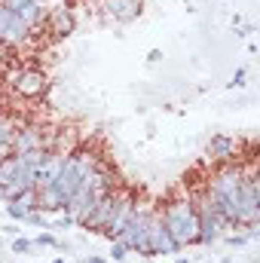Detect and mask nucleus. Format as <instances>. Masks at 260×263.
<instances>
[{"label": "nucleus", "mask_w": 260, "mask_h": 263, "mask_svg": "<svg viewBox=\"0 0 260 263\" xmlns=\"http://www.w3.org/2000/svg\"><path fill=\"white\" fill-rule=\"evenodd\" d=\"M159 217H162V227H165V233H169V239L184 251L187 245H196L199 242V214H196L193 208V199H172L162 211H159Z\"/></svg>", "instance_id": "nucleus-1"}, {"label": "nucleus", "mask_w": 260, "mask_h": 263, "mask_svg": "<svg viewBox=\"0 0 260 263\" xmlns=\"http://www.w3.org/2000/svg\"><path fill=\"white\" fill-rule=\"evenodd\" d=\"M98 165H101L98 156H95L92 150H86V147H77L73 153H67L65 165H62V172H59V178L52 181V187L59 190L62 202H67V199L73 196V193L80 190V184L98 172Z\"/></svg>", "instance_id": "nucleus-2"}, {"label": "nucleus", "mask_w": 260, "mask_h": 263, "mask_svg": "<svg viewBox=\"0 0 260 263\" xmlns=\"http://www.w3.org/2000/svg\"><path fill=\"white\" fill-rule=\"evenodd\" d=\"M153 211H156V208H150V205H138L135 214L129 217V223H126V230L117 236L129 251L141 254V257H150V248H147V230H150V217H153Z\"/></svg>", "instance_id": "nucleus-3"}, {"label": "nucleus", "mask_w": 260, "mask_h": 263, "mask_svg": "<svg viewBox=\"0 0 260 263\" xmlns=\"http://www.w3.org/2000/svg\"><path fill=\"white\" fill-rule=\"evenodd\" d=\"M135 208H138V199L132 190H117V202H114V211H110V220H107V227L101 230V236H107L110 242L126 230V223H129V217L135 214Z\"/></svg>", "instance_id": "nucleus-4"}, {"label": "nucleus", "mask_w": 260, "mask_h": 263, "mask_svg": "<svg viewBox=\"0 0 260 263\" xmlns=\"http://www.w3.org/2000/svg\"><path fill=\"white\" fill-rule=\"evenodd\" d=\"M31 37V28L18 18L15 9H9L6 3H0V43H9V46H18Z\"/></svg>", "instance_id": "nucleus-5"}, {"label": "nucleus", "mask_w": 260, "mask_h": 263, "mask_svg": "<svg viewBox=\"0 0 260 263\" xmlns=\"http://www.w3.org/2000/svg\"><path fill=\"white\" fill-rule=\"evenodd\" d=\"M12 89H15V95H22V98H46L49 80H46V73L37 70V67H22V73H18V80H15Z\"/></svg>", "instance_id": "nucleus-6"}, {"label": "nucleus", "mask_w": 260, "mask_h": 263, "mask_svg": "<svg viewBox=\"0 0 260 263\" xmlns=\"http://www.w3.org/2000/svg\"><path fill=\"white\" fill-rule=\"evenodd\" d=\"M73 28H77V22H73V12H70V6H52L46 15H43V31L46 34H52L55 40H62V37H70L73 34Z\"/></svg>", "instance_id": "nucleus-7"}, {"label": "nucleus", "mask_w": 260, "mask_h": 263, "mask_svg": "<svg viewBox=\"0 0 260 263\" xmlns=\"http://www.w3.org/2000/svg\"><path fill=\"white\" fill-rule=\"evenodd\" d=\"M147 248H150V257H156V254H181V248L169 239V233H165V227H162V217H159V211H153V217H150V230H147Z\"/></svg>", "instance_id": "nucleus-8"}, {"label": "nucleus", "mask_w": 260, "mask_h": 263, "mask_svg": "<svg viewBox=\"0 0 260 263\" xmlns=\"http://www.w3.org/2000/svg\"><path fill=\"white\" fill-rule=\"evenodd\" d=\"M205 156L217 165L224 162H236L239 159V141L230 135H211V141L205 144Z\"/></svg>", "instance_id": "nucleus-9"}, {"label": "nucleus", "mask_w": 260, "mask_h": 263, "mask_svg": "<svg viewBox=\"0 0 260 263\" xmlns=\"http://www.w3.org/2000/svg\"><path fill=\"white\" fill-rule=\"evenodd\" d=\"M46 129L43 126H22L12 135V153H28V150H46Z\"/></svg>", "instance_id": "nucleus-10"}, {"label": "nucleus", "mask_w": 260, "mask_h": 263, "mask_svg": "<svg viewBox=\"0 0 260 263\" xmlns=\"http://www.w3.org/2000/svg\"><path fill=\"white\" fill-rule=\"evenodd\" d=\"M62 165H65V153H55V150H49V153H46V159H43V165L34 172V190H40V187H49V184L59 178Z\"/></svg>", "instance_id": "nucleus-11"}, {"label": "nucleus", "mask_w": 260, "mask_h": 263, "mask_svg": "<svg viewBox=\"0 0 260 263\" xmlns=\"http://www.w3.org/2000/svg\"><path fill=\"white\" fill-rule=\"evenodd\" d=\"M104 9L114 22L126 25V22H135L141 15V0H104Z\"/></svg>", "instance_id": "nucleus-12"}, {"label": "nucleus", "mask_w": 260, "mask_h": 263, "mask_svg": "<svg viewBox=\"0 0 260 263\" xmlns=\"http://www.w3.org/2000/svg\"><path fill=\"white\" fill-rule=\"evenodd\" d=\"M3 211H6V217H9V220H15V223H25V217L31 214V211L25 208V202H18V199L3 202Z\"/></svg>", "instance_id": "nucleus-13"}, {"label": "nucleus", "mask_w": 260, "mask_h": 263, "mask_svg": "<svg viewBox=\"0 0 260 263\" xmlns=\"http://www.w3.org/2000/svg\"><path fill=\"white\" fill-rule=\"evenodd\" d=\"M9 254H34V239L15 236V239L9 242Z\"/></svg>", "instance_id": "nucleus-14"}, {"label": "nucleus", "mask_w": 260, "mask_h": 263, "mask_svg": "<svg viewBox=\"0 0 260 263\" xmlns=\"http://www.w3.org/2000/svg\"><path fill=\"white\" fill-rule=\"evenodd\" d=\"M59 242H62V239H55V233L43 230V233L34 239V248H55V251H59Z\"/></svg>", "instance_id": "nucleus-15"}, {"label": "nucleus", "mask_w": 260, "mask_h": 263, "mask_svg": "<svg viewBox=\"0 0 260 263\" xmlns=\"http://www.w3.org/2000/svg\"><path fill=\"white\" fill-rule=\"evenodd\" d=\"M126 254H129V248H126L120 239H114V242H110V263H123Z\"/></svg>", "instance_id": "nucleus-16"}, {"label": "nucleus", "mask_w": 260, "mask_h": 263, "mask_svg": "<svg viewBox=\"0 0 260 263\" xmlns=\"http://www.w3.org/2000/svg\"><path fill=\"white\" fill-rule=\"evenodd\" d=\"M25 223H31V227H40V230H46V211H31V214L25 217Z\"/></svg>", "instance_id": "nucleus-17"}, {"label": "nucleus", "mask_w": 260, "mask_h": 263, "mask_svg": "<svg viewBox=\"0 0 260 263\" xmlns=\"http://www.w3.org/2000/svg\"><path fill=\"white\" fill-rule=\"evenodd\" d=\"M220 239H227V245H233V248H242V245H248V236L245 233H230V236H220Z\"/></svg>", "instance_id": "nucleus-18"}, {"label": "nucleus", "mask_w": 260, "mask_h": 263, "mask_svg": "<svg viewBox=\"0 0 260 263\" xmlns=\"http://www.w3.org/2000/svg\"><path fill=\"white\" fill-rule=\"evenodd\" d=\"M242 86H245V70L239 67V70L233 73V80H230V89H242Z\"/></svg>", "instance_id": "nucleus-19"}, {"label": "nucleus", "mask_w": 260, "mask_h": 263, "mask_svg": "<svg viewBox=\"0 0 260 263\" xmlns=\"http://www.w3.org/2000/svg\"><path fill=\"white\" fill-rule=\"evenodd\" d=\"M3 233H6L9 239H15V236H22V230H18L15 223H9V227H3Z\"/></svg>", "instance_id": "nucleus-20"}, {"label": "nucleus", "mask_w": 260, "mask_h": 263, "mask_svg": "<svg viewBox=\"0 0 260 263\" xmlns=\"http://www.w3.org/2000/svg\"><path fill=\"white\" fill-rule=\"evenodd\" d=\"M147 62H153V65L162 62V52H159V49H150V52H147Z\"/></svg>", "instance_id": "nucleus-21"}, {"label": "nucleus", "mask_w": 260, "mask_h": 263, "mask_svg": "<svg viewBox=\"0 0 260 263\" xmlns=\"http://www.w3.org/2000/svg\"><path fill=\"white\" fill-rule=\"evenodd\" d=\"M80 263H107V260H104L101 254H89V257H83Z\"/></svg>", "instance_id": "nucleus-22"}, {"label": "nucleus", "mask_w": 260, "mask_h": 263, "mask_svg": "<svg viewBox=\"0 0 260 263\" xmlns=\"http://www.w3.org/2000/svg\"><path fill=\"white\" fill-rule=\"evenodd\" d=\"M175 263H190V257H178Z\"/></svg>", "instance_id": "nucleus-23"}, {"label": "nucleus", "mask_w": 260, "mask_h": 263, "mask_svg": "<svg viewBox=\"0 0 260 263\" xmlns=\"http://www.w3.org/2000/svg\"><path fill=\"white\" fill-rule=\"evenodd\" d=\"M49 263H67L65 257H55V260H49Z\"/></svg>", "instance_id": "nucleus-24"}, {"label": "nucleus", "mask_w": 260, "mask_h": 263, "mask_svg": "<svg viewBox=\"0 0 260 263\" xmlns=\"http://www.w3.org/2000/svg\"><path fill=\"white\" fill-rule=\"evenodd\" d=\"M220 263H233V257H224V260H220Z\"/></svg>", "instance_id": "nucleus-25"}, {"label": "nucleus", "mask_w": 260, "mask_h": 263, "mask_svg": "<svg viewBox=\"0 0 260 263\" xmlns=\"http://www.w3.org/2000/svg\"><path fill=\"white\" fill-rule=\"evenodd\" d=\"M0 196H3V181H0Z\"/></svg>", "instance_id": "nucleus-26"}, {"label": "nucleus", "mask_w": 260, "mask_h": 263, "mask_svg": "<svg viewBox=\"0 0 260 263\" xmlns=\"http://www.w3.org/2000/svg\"><path fill=\"white\" fill-rule=\"evenodd\" d=\"M0 3H3V0H0Z\"/></svg>", "instance_id": "nucleus-27"}, {"label": "nucleus", "mask_w": 260, "mask_h": 263, "mask_svg": "<svg viewBox=\"0 0 260 263\" xmlns=\"http://www.w3.org/2000/svg\"><path fill=\"white\" fill-rule=\"evenodd\" d=\"M107 263H110V260H107Z\"/></svg>", "instance_id": "nucleus-28"}]
</instances>
